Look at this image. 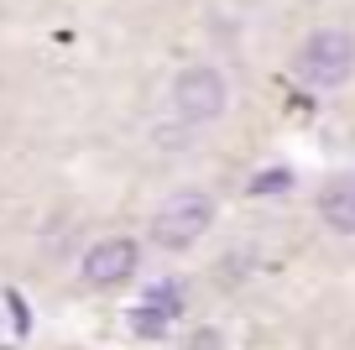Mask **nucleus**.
Returning <instances> with one entry per match:
<instances>
[{"label": "nucleus", "mask_w": 355, "mask_h": 350, "mask_svg": "<svg viewBox=\"0 0 355 350\" xmlns=\"http://www.w3.org/2000/svg\"><path fill=\"white\" fill-rule=\"evenodd\" d=\"M293 74L309 89H340L355 74V37L345 26H319L303 37V47L293 53Z\"/></svg>", "instance_id": "nucleus-1"}, {"label": "nucleus", "mask_w": 355, "mask_h": 350, "mask_svg": "<svg viewBox=\"0 0 355 350\" xmlns=\"http://www.w3.org/2000/svg\"><path fill=\"white\" fill-rule=\"evenodd\" d=\"M209 225H214V199L199 194V188H183L152 215V241L162 251H189L193 241H204Z\"/></svg>", "instance_id": "nucleus-2"}, {"label": "nucleus", "mask_w": 355, "mask_h": 350, "mask_svg": "<svg viewBox=\"0 0 355 350\" xmlns=\"http://www.w3.org/2000/svg\"><path fill=\"white\" fill-rule=\"evenodd\" d=\"M225 105H230V84H225L220 68L209 63H193L173 78V110L183 126H204V121H220Z\"/></svg>", "instance_id": "nucleus-3"}, {"label": "nucleus", "mask_w": 355, "mask_h": 350, "mask_svg": "<svg viewBox=\"0 0 355 350\" xmlns=\"http://www.w3.org/2000/svg\"><path fill=\"white\" fill-rule=\"evenodd\" d=\"M136 267H141V246L125 241V235H110V241H94L84 251L78 277H84L89 288H121V283L136 277Z\"/></svg>", "instance_id": "nucleus-4"}, {"label": "nucleus", "mask_w": 355, "mask_h": 350, "mask_svg": "<svg viewBox=\"0 0 355 350\" xmlns=\"http://www.w3.org/2000/svg\"><path fill=\"white\" fill-rule=\"evenodd\" d=\"M319 215L329 230L340 235H355V178H334L329 188L319 194Z\"/></svg>", "instance_id": "nucleus-5"}, {"label": "nucleus", "mask_w": 355, "mask_h": 350, "mask_svg": "<svg viewBox=\"0 0 355 350\" xmlns=\"http://www.w3.org/2000/svg\"><path fill=\"white\" fill-rule=\"evenodd\" d=\"M141 303H152V308H162L167 319H178L183 308H189V298H183V288H178L173 277H167V283H152V288H146V293H141Z\"/></svg>", "instance_id": "nucleus-6"}, {"label": "nucleus", "mask_w": 355, "mask_h": 350, "mask_svg": "<svg viewBox=\"0 0 355 350\" xmlns=\"http://www.w3.org/2000/svg\"><path fill=\"white\" fill-rule=\"evenodd\" d=\"M282 188H293V173L288 167H266V173L251 183V194H282Z\"/></svg>", "instance_id": "nucleus-7"}, {"label": "nucleus", "mask_w": 355, "mask_h": 350, "mask_svg": "<svg viewBox=\"0 0 355 350\" xmlns=\"http://www.w3.org/2000/svg\"><path fill=\"white\" fill-rule=\"evenodd\" d=\"M189 350H225V335L220 329H199V335L189 340Z\"/></svg>", "instance_id": "nucleus-8"}]
</instances>
